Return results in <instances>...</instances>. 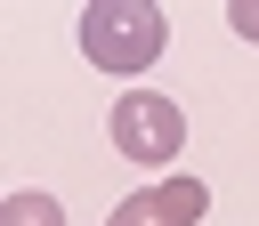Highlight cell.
<instances>
[{
  "label": "cell",
  "instance_id": "3957f363",
  "mask_svg": "<svg viewBox=\"0 0 259 226\" xmlns=\"http://www.w3.org/2000/svg\"><path fill=\"white\" fill-rule=\"evenodd\" d=\"M0 226H65V202H57V194H40V186H24V194H8V202H0Z\"/></svg>",
  "mask_w": 259,
  "mask_h": 226
},
{
  "label": "cell",
  "instance_id": "277c9868",
  "mask_svg": "<svg viewBox=\"0 0 259 226\" xmlns=\"http://www.w3.org/2000/svg\"><path fill=\"white\" fill-rule=\"evenodd\" d=\"M154 194H162V210H170L178 226H194V218L210 210V186H202V178H170V186H154Z\"/></svg>",
  "mask_w": 259,
  "mask_h": 226
},
{
  "label": "cell",
  "instance_id": "7a4b0ae2",
  "mask_svg": "<svg viewBox=\"0 0 259 226\" xmlns=\"http://www.w3.org/2000/svg\"><path fill=\"white\" fill-rule=\"evenodd\" d=\"M113 145H121L130 161L162 170V161L186 153V113H178L170 97H154V89H130V97H113Z\"/></svg>",
  "mask_w": 259,
  "mask_h": 226
},
{
  "label": "cell",
  "instance_id": "6da1fadb",
  "mask_svg": "<svg viewBox=\"0 0 259 226\" xmlns=\"http://www.w3.org/2000/svg\"><path fill=\"white\" fill-rule=\"evenodd\" d=\"M162 40H170V16L154 8V0H89L81 8V56L97 65V73H146L154 56H162Z\"/></svg>",
  "mask_w": 259,
  "mask_h": 226
},
{
  "label": "cell",
  "instance_id": "8992f818",
  "mask_svg": "<svg viewBox=\"0 0 259 226\" xmlns=\"http://www.w3.org/2000/svg\"><path fill=\"white\" fill-rule=\"evenodd\" d=\"M227 24H235L243 40H259V0H235V8H227Z\"/></svg>",
  "mask_w": 259,
  "mask_h": 226
},
{
  "label": "cell",
  "instance_id": "5b68a950",
  "mask_svg": "<svg viewBox=\"0 0 259 226\" xmlns=\"http://www.w3.org/2000/svg\"><path fill=\"white\" fill-rule=\"evenodd\" d=\"M105 226H178V218L162 210V194H130V202H121V210H113Z\"/></svg>",
  "mask_w": 259,
  "mask_h": 226
}]
</instances>
